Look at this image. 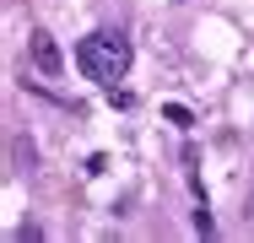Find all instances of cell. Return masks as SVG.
<instances>
[{
	"label": "cell",
	"mask_w": 254,
	"mask_h": 243,
	"mask_svg": "<svg viewBox=\"0 0 254 243\" xmlns=\"http://www.w3.org/2000/svg\"><path fill=\"white\" fill-rule=\"evenodd\" d=\"M76 65H81L87 81L114 87V81H125V70H130V38H119V33H87V38L76 44Z\"/></svg>",
	"instance_id": "cell-1"
},
{
	"label": "cell",
	"mask_w": 254,
	"mask_h": 243,
	"mask_svg": "<svg viewBox=\"0 0 254 243\" xmlns=\"http://www.w3.org/2000/svg\"><path fill=\"white\" fill-rule=\"evenodd\" d=\"M27 54H33V65L44 70V76H60L65 70V54H60V44H54V33H27Z\"/></svg>",
	"instance_id": "cell-2"
},
{
	"label": "cell",
	"mask_w": 254,
	"mask_h": 243,
	"mask_svg": "<svg viewBox=\"0 0 254 243\" xmlns=\"http://www.w3.org/2000/svg\"><path fill=\"white\" fill-rule=\"evenodd\" d=\"M162 119H173V124H195V114H190L184 103H162Z\"/></svg>",
	"instance_id": "cell-3"
}]
</instances>
